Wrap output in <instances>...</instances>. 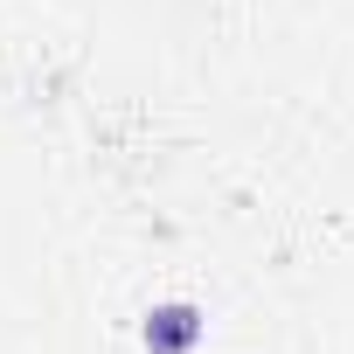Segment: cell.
Returning a JSON list of instances; mask_svg holds the SVG:
<instances>
[{"mask_svg": "<svg viewBox=\"0 0 354 354\" xmlns=\"http://www.w3.org/2000/svg\"><path fill=\"white\" fill-rule=\"evenodd\" d=\"M202 333H209V319L195 306H153L146 326H139L146 354H188V347H202Z\"/></svg>", "mask_w": 354, "mask_h": 354, "instance_id": "6da1fadb", "label": "cell"}]
</instances>
